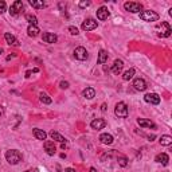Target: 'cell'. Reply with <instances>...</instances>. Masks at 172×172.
<instances>
[{
	"label": "cell",
	"mask_w": 172,
	"mask_h": 172,
	"mask_svg": "<svg viewBox=\"0 0 172 172\" xmlns=\"http://www.w3.org/2000/svg\"><path fill=\"white\" fill-rule=\"evenodd\" d=\"M5 159H7V161L11 165H16L22 161V153L19 151H16V149H10L5 153Z\"/></svg>",
	"instance_id": "obj_1"
},
{
	"label": "cell",
	"mask_w": 172,
	"mask_h": 172,
	"mask_svg": "<svg viewBox=\"0 0 172 172\" xmlns=\"http://www.w3.org/2000/svg\"><path fill=\"white\" fill-rule=\"evenodd\" d=\"M159 18H160L159 14H156L155 11H151V10L140 12V19L144 22H156V20H159Z\"/></svg>",
	"instance_id": "obj_2"
},
{
	"label": "cell",
	"mask_w": 172,
	"mask_h": 172,
	"mask_svg": "<svg viewBox=\"0 0 172 172\" xmlns=\"http://www.w3.org/2000/svg\"><path fill=\"white\" fill-rule=\"evenodd\" d=\"M114 114L120 118H126L128 117V106L125 102H118L114 108Z\"/></svg>",
	"instance_id": "obj_3"
},
{
	"label": "cell",
	"mask_w": 172,
	"mask_h": 172,
	"mask_svg": "<svg viewBox=\"0 0 172 172\" xmlns=\"http://www.w3.org/2000/svg\"><path fill=\"white\" fill-rule=\"evenodd\" d=\"M124 8L126 11L132 12V14H137V12L143 11V4L136 3V2H126V3H124Z\"/></svg>",
	"instance_id": "obj_4"
},
{
	"label": "cell",
	"mask_w": 172,
	"mask_h": 172,
	"mask_svg": "<svg viewBox=\"0 0 172 172\" xmlns=\"http://www.w3.org/2000/svg\"><path fill=\"white\" fill-rule=\"evenodd\" d=\"M22 11H23V3L20 2V0H16V2H14L11 4L10 7V14L12 15V16H19V15L22 14Z\"/></svg>",
	"instance_id": "obj_5"
},
{
	"label": "cell",
	"mask_w": 172,
	"mask_h": 172,
	"mask_svg": "<svg viewBox=\"0 0 172 172\" xmlns=\"http://www.w3.org/2000/svg\"><path fill=\"white\" fill-rule=\"evenodd\" d=\"M159 30H160L159 36H161V38H168V36L171 35V32H172V29H171L170 23H167V22H163L160 26H159Z\"/></svg>",
	"instance_id": "obj_6"
},
{
	"label": "cell",
	"mask_w": 172,
	"mask_h": 172,
	"mask_svg": "<svg viewBox=\"0 0 172 172\" xmlns=\"http://www.w3.org/2000/svg\"><path fill=\"white\" fill-rule=\"evenodd\" d=\"M144 101L152 105H159L160 104V96L157 93H148V94L144 96Z\"/></svg>",
	"instance_id": "obj_7"
},
{
	"label": "cell",
	"mask_w": 172,
	"mask_h": 172,
	"mask_svg": "<svg viewBox=\"0 0 172 172\" xmlns=\"http://www.w3.org/2000/svg\"><path fill=\"white\" fill-rule=\"evenodd\" d=\"M89 54H87L85 47H77L74 50V58L78 59V61H86Z\"/></svg>",
	"instance_id": "obj_8"
},
{
	"label": "cell",
	"mask_w": 172,
	"mask_h": 172,
	"mask_svg": "<svg viewBox=\"0 0 172 172\" xmlns=\"http://www.w3.org/2000/svg\"><path fill=\"white\" fill-rule=\"evenodd\" d=\"M97 26H98V22L92 19V18H89V19H86L82 23V30L83 31H92V30L97 29Z\"/></svg>",
	"instance_id": "obj_9"
},
{
	"label": "cell",
	"mask_w": 172,
	"mask_h": 172,
	"mask_svg": "<svg viewBox=\"0 0 172 172\" xmlns=\"http://www.w3.org/2000/svg\"><path fill=\"white\" fill-rule=\"evenodd\" d=\"M90 126L94 130H101L106 126V121L102 120V118H96V120H93L92 123H90Z\"/></svg>",
	"instance_id": "obj_10"
},
{
	"label": "cell",
	"mask_w": 172,
	"mask_h": 172,
	"mask_svg": "<svg viewBox=\"0 0 172 172\" xmlns=\"http://www.w3.org/2000/svg\"><path fill=\"white\" fill-rule=\"evenodd\" d=\"M123 69H124V62L121 61V59H116L113 62V65H112V73L118 76V74L123 71Z\"/></svg>",
	"instance_id": "obj_11"
},
{
	"label": "cell",
	"mask_w": 172,
	"mask_h": 172,
	"mask_svg": "<svg viewBox=\"0 0 172 172\" xmlns=\"http://www.w3.org/2000/svg\"><path fill=\"white\" fill-rule=\"evenodd\" d=\"M45 151L49 156H54L57 153V147L54 141H45Z\"/></svg>",
	"instance_id": "obj_12"
},
{
	"label": "cell",
	"mask_w": 172,
	"mask_h": 172,
	"mask_svg": "<svg viewBox=\"0 0 172 172\" xmlns=\"http://www.w3.org/2000/svg\"><path fill=\"white\" fill-rule=\"evenodd\" d=\"M109 15H110V12H109V10L106 7H104V5L97 10V18H98L99 20H106L109 18Z\"/></svg>",
	"instance_id": "obj_13"
},
{
	"label": "cell",
	"mask_w": 172,
	"mask_h": 172,
	"mask_svg": "<svg viewBox=\"0 0 172 172\" xmlns=\"http://www.w3.org/2000/svg\"><path fill=\"white\" fill-rule=\"evenodd\" d=\"M137 124L143 128H149V129H156V124L152 123L151 120H147V118H137Z\"/></svg>",
	"instance_id": "obj_14"
},
{
	"label": "cell",
	"mask_w": 172,
	"mask_h": 172,
	"mask_svg": "<svg viewBox=\"0 0 172 172\" xmlns=\"http://www.w3.org/2000/svg\"><path fill=\"white\" fill-rule=\"evenodd\" d=\"M133 86H134V89L139 90V92H144V90L147 89V82L143 78H136V79L133 81Z\"/></svg>",
	"instance_id": "obj_15"
},
{
	"label": "cell",
	"mask_w": 172,
	"mask_h": 172,
	"mask_svg": "<svg viewBox=\"0 0 172 172\" xmlns=\"http://www.w3.org/2000/svg\"><path fill=\"white\" fill-rule=\"evenodd\" d=\"M42 39L45 43H57L58 36L55 35V34H51V32H43Z\"/></svg>",
	"instance_id": "obj_16"
},
{
	"label": "cell",
	"mask_w": 172,
	"mask_h": 172,
	"mask_svg": "<svg viewBox=\"0 0 172 172\" xmlns=\"http://www.w3.org/2000/svg\"><path fill=\"white\" fill-rule=\"evenodd\" d=\"M4 39H5V42H7L10 46H15V47H18V46H19V40H18V39L15 38L12 34H10V32H5Z\"/></svg>",
	"instance_id": "obj_17"
},
{
	"label": "cell",
	"mask_w": 172,
	"mask_h": 172,
	"mask_svg": "<svg viewBox=\"0 0 172 172\" xmlns=\"http://www.w3.org/2000/svg\"><path fill=\"white\" fill-rule=\"evenodd\" d=\"M155 161H156V163H161L163 165H168L170 157H168L167 153H159V155L155 157Z\"/></svg>",
	"instance_id": "obj_18"
},
{
	"label": "cell",
	"mask_w": 172,
	"mask_h": 172,
	"mask_svg": "<svg viewBox=\"0 0 172 172\" xmlns=\"http://www.w3.org/2000/svg\"><path fill=\"white\" fill-rule=\"evenodd\" d=\"M99 141L102 144H106V145H110V144L113 143V136L109 133H102L101 136H99Z\"/></svg>",
	"instance_id": "obj_19"
},
{
	"label": "cell",
	"mask_w": 172,
	"mask_h": 172,
	"mask_svg": "<svg viewBox=\"0 0 172 172\" xmlns=\"http://www.w3.org/2000/svg\"><path fill=\"white\" fill-rule=\"evenodd\" d=\"M82 96L87 99H92V98H94L96 97V90L93 89V87H86V89L82 92Z\"/></svg>",
	"instance_id": "obj_20"
},
{
	"label": "cell",
	"mask_w": 172,
	"mask_h": 172,
	"mask_svg": "<svg viewBox=\"0 0 172 172\" xmlns=\"http://www.w3.org/2000/svg\"><path fill=\"white\" fill-rule=\"evenodd\" d=\"M30 5L34 8H36V10H42V8L46 7V3L42 2V0H30Z\"/></svg>",
	"instance_id": "obj_21"
},
{
	"label": "cell",
	"mask_w": 172,
	"mask_h": 172,
	"mask_svg": "<svg viewBox=\"0 0 172 172\" xmlns=\"http://www.w3.org/2000/svg\"><path fill=\"white\" fill-rule=\"evenodd\" d=\"M39 29H38V26H29V29H27V34H29V36H31V38H35V36H38L39 35Z\"/></svg>",
	"instance_id": "obj_22"
},
{
	"label": "cell",
	"mask_w": 172,
	"mask_h": 172,
	"mask_svg": "<svg viewBox=\"0 0 172 172\" xmlns=\"http://www.w3.org/2000/svg\"><path fill=\"white\" fill-rule=\"evenodd\" d=\"M50 137H51L52 140H55V141H59V143H66V139H65L62 134H59L58 132H55V130H51L50 132Z\"/></svg>",
	"instance_id": "obj_23"
},
{
	"label": "cell",
	"mask_w": 172,
	"mask_h": 172,
	"mask_svg": "<svg viewBox=\"0 0 172 172\" xmlns=\"http://www.w3.org/2000/svg\"><path fill=\"white\" fill-rule=\"evenodd\" d=\"M32 133H34V136H35V139H38V140H46V137H47V133L45 132V130H42V129H34L32 130Z\"/></svg>",
	"instance_id": "obj_24"
},
{
	"label": "cell",
	"mask_w": 172,
	"mask_h": 172,
	"mask_svg": "<svg viewBox=\"0 0 172 172\" xmlns=\"http://www.w3.org/2000/svg\"><path fill=\"white\" fill-rule=\"evenodd\" d=\"M106 61H108V52H106L105 50H99V52H98V59H97V62H98L99 65H104Z\"/></svg>",
	"instance_id": "obj_25"
},
{
	"label": "cell",
	"mask_w": 172,
	"mask_h": 172,
	"mask_svg": "<svg viewBox=\"0 0 172 172\" xmlns=\"http://www.w3.org/2000/svg\"><path fill=\"white\" fill-rule=\"evenodd\" d=\"M159 141H160L161 145L168 147V145H171V144H172V137L168 136V134H164V136L160 137V140H159Z\"/></svg>",
	"instance_id": "obj_26"
},
{
	"label": "cell",
	"mask_w": 172,
	"mask_h": 172,
	"mask_svg": "<svg viewBox=\"0 0 172 172\" xmlns=\"http://www.w3.org/2000/svg\"><path fill=\"white\" fill-rule=\"evenodd\" d=\"M134 73H136V70L132 67V69H129V70H126L124 73V76H123V79L124 81H129V79H132L133 76H134Z\"/></svg>",
	"instance_id": "obj_27"
},
{
	"label": "cell",
	"mask_w": 172,
	"mask_h": 172,
	"mask_svg": "<svg viewBox=\"0 0 172 172\" xmlns=\"http://www.w3.org/2000/svg\"><path fill=\"white\" fill-rule=\"evenodd\" d=\"M39 99L43 102V104H46V105H50L52 102V99L49 97V94H46V93H43V92L39 94Z\"/></svg>",
	"instance_id": "obj_28"
},
{
	"label": "cell",
	"mask_w": 172,
	"mask_h": 172,
	"mask_svg": "<svg viewBox=\"0 0 172 172\" xmlns=\"http://www.w3.org/2000/svg\"><path fill=\"white\" fill-rule=\"evenodd\" d=\"M26 20L29 22L31 26H36V24H38V19H36L35 15H31V14L26 15Z\"/></svg>",
	"instance_id": "obj_29"
},
{
	"label": "cell",
	"mask_w": 172,
	"mask_h": 172,
	"mask_svg": "<svg viewBox=\"0 0 172 172\" xmlns=\"http://www.w3.org/2000/svg\"><path fill=\"white\" fill-rule=\"evenodd\" d=\"M117 161L120 167H126L128 165V159L125 156H117Z\"/></svg>",
	"instance_id": "obj_30"
},
{
	"label": "cell",
	"mask_w": 172,
	"mask_h": 172,
	"mask_svg": "<svg viewBox=\"0 0 172 172\" xmlns=\"http://www.w3.org/2000/svg\"><path fill=\"white\" fill-rule=\"evenodd\" d=\"M69 31H70L71 35H78V34H79V32H78V29H77V27H74V26L69 27Z\"/></svg>",
	"instance_id": "obj_31"
},
{
	"label": "cell",
	"mask_w": 172,
	"mask_h": 172,
	"mask_svg": "<svg viewBox=\"0 0 172 172\" xmlns=\"http://www.w3.org/2000/svg\"><path fill=\"white\" fill-rule=\"evenodd\" d=\"M90 4H92L90 2H85V0H83V2H79V4L78 5H79V8H87Z\"/></svg>",
	"instance_id": "obj_32"
},
{
	"label": "cell",
	"mask_w": 172,
	"mask_h": 172,
	"mask_svg": "<svg viewBox=\"0 0 172 172\" xmlns=\"http://www.w3.org/2000/svg\"><path fill=\"white\" fill-rule=\"evenodd\" d=\"M5 10H7V4H5V2H0V14L5 12Z\"/></svg>",
	"instance_id": "obj_33"
},
{
	"label": "cell",
	"mask_w": 172,
	"mask_h": 172,
	"mask_svg": "<svg viewBox=\"0 0 172 172\" xmlns=\"http://www.w3.org/2000/svg\"><path fill=\"white\" fill-rule=\"evenodd\" d=\"M59 87H61V89H67V87H69V82H67V81H62V82L59 83Z\"/></svg>",
	"instance_id": "obj_34"
},
{
	"label": "cell",
	"mask_w": 172,
	"mask_h": 172,
	"mask_svg": "<svg viewBox=\"0 0 172 172\" xmlns=\"http://www.w3.org/2000/svg\"><path fill=\"white\" fill-rule=\"evenodd\" d=\"M24 172H39V170H38V168H31V170H27Z\"/></svg>",
	"instance_id": "obj_35"
},
{
	"label": "cell",
	"mask_w": 172,
	"mask_h": 172,
	"mask_svg": "<svg viewBox=\"0 0 172 172\" xmlns=\"http://www.w3.org/2000/svg\"><path fill=\"white\" fill-rule=\"evenodd\" d=\"M65 172H76V170H73V168H66Z\"/></svg>",
	"instance_id": "obj_36"
},
{
	"label": "cell",
	"mask_w": 172,
	"mask_h": 172,
	"mask_svg": "<svg viewBox=\"0 0 172 172\" xmlns=\"http://www.w3.org/2000/svg\"><path fill=\"white\" fill-rule=\"evenodd\" d=\"M3 114H4V109L0 106V117H3Z\"/></svg>",
	"instance_id": "obj_37"
},
{
	"label": "cell",
	"mask_w": 172,
	"mask_h": 172,
	"mask_svg": "<svg viewBox=\"0 0 172 172\" xmlns=\"http://www.w3.org/2000/svg\"><path fill=\"white\" fill-rule=\"evenodd\" d=\"M101 110H102V112H105V110H106V105H105V104H102V106H101Z\"/></svg>",
	"instance_id": "obj_38"
},
{
	"label": "cell",
	"mask_w": 172,
	"mask_h": 172,
	"mask_svg": "<svg viewBox=\"0 0 172 172\" xmlns=\"http://www.w3.org/2000/svg\"><path fill=\"white\" fill-rule=\"evenodd\" d=\"M31 73H32V71H30V70H29V71H27V73H26V77H27V78L31 77Z\"/></svg>",
	"instance_id": "obj_39"
},
{
	"label": "cell",
	"mask_w": 172,
	"mask_h": 172,
	"mask_svg": "<svg viewBox=\"0 0 172 172\" xmlns=\"http://www.w3.org/2000/svg\"><path fill=\"white\" fill-rule=\"evenodd\" d=\"M153 139H155V136H153V134H152V136H149V137H148L149 141H153Z\"/></svg>",
	"instance_id": "obj_40"
},
{
	"label": "cell",
	"mask_w": 172,
	"mask_h": 172,
	"mask_svg": "<svg viewBox=\"0 0 172 172\" xmlns=\"http://www.w3.org/2000/svg\"><path fill=\"white\" fill-rule=\"evenodd\" d=\"M89 172H97V170H96V168H93V167H92V168L89 170Z\"/></svg>",
	"instance_id": "obj_41"
},
{
	"label": "cell",
	"mask_w": 172,
	"mask_h": 172,
	"mask_svg": "<svg viewBox=\"0 0 172 172\" xmlns=\"http://www.w3.org/2000/svg\"><path fill=\"white\" fill-rule=\"evenodd\" d=\"M38 71H39V69H38V67H35V69L32 70V73H38Z\"/></svg>",
	"instance_id": "obj_42"
},
{
	"label": "cell",
	"mask_w": 172,
	"mask_h": 172,
	"mask_svg": "<svg viewBox=\"0 0 172 172\" xmlns=\"http://www.w3.org/2000/svg\"><path fill=\"white\" fill-rule=\"evenodd\" d=\"M0 54H3V49L2 47H0Z\"/></svg>",
	"instance_id": "obj_43"
}]
</instances>
